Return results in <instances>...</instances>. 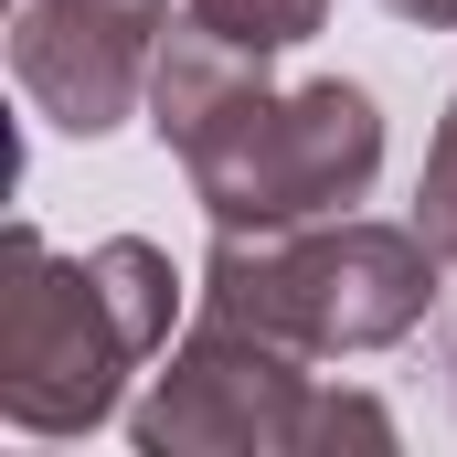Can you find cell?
I'll use <instances>...</instances> for the list:
<instances>
[{
    "label": "cell",
    "instance_id": "10",
    "mask_svg": "<svg viewBox=\"0 0 457 457\" xmlns=\"http://www.w3.org/2000/svg\"><path fill=\"white\" fill-rule=\"evenodd\" d=\"M447 394H457V330H447Z\"/></svg>",
    "mask_w": 457,
    "mask_h": 457
},
{
    "label": "cell",
    "instance_id": "8",
    "mask_svg": "<svg viewBox=\"0 0 457 457\" xmlns=\"http://www.w3.org/2000/svg\"><path fill=\"white\" fill-rule=\"evenodd\" d=\"M415 234L457 266V96L436 117V138H426V170H415Z\"/></svg>",
    "mask_w": 457,
    "mask_h": 457
},
{
    "label": "cell",
    "instance_id": "4",
    "mask_svg": "<svg viewBox=\"0 0 457 457\" xmlns=\"http://www.w3.org/2000/svg\"><path fill=\"white\" fill-rule=\"evenodd\" d=\"M309 404H320L309 351L203 309L149 372V394L128 404V436H138V457H298Z\"/></svg>",
    "mask_w": 457,
    "mask_h": 457
},
{
    "label": "cell",
    "instance_id": "6",
    "mask_svg": "<svg viewBox=\"0 0 457 457\" xmlns=\"http://www.w3.org/2000/svg\"><path fill=\"white\" fill-rule=\"evenodd\" d=\"M181 11H192L203 32L245 43V54H266V64H277V54H298V43L330 21V0H181Z\"/></svg>",
    "mask_w": 457,
    "mask_h": 457
},
{
    "label": "cell",
    "instance_id": "9",
    "mask_svg": "<svg viewBox=\"0 0 457 457\" xmlns=\"http://www.w3.org/2000/svg\"><path fill=\"white\" fill-rule=\"evenodd\" d=\"M394 21H415V32H457V0H383Z\"/></svg>",
    "mask_w": 457,
    "mask_h": 457
},
{
    "label": "cell",
    "instance_id": "1",
    "mask_svg": "<svg viewBox=\"0 0 457 457\" xmlns=\"http://www.w3.org/2000/svg\"><path fill=\"white\" fill-rule=\"evenodd\" d=\"M181 266L149 234H107L86 255H54L32 224L0 234V415L21 436H96L117 383L170 351Z\"/></svg>",
    "mask_w": 457,
    "mask_h": 457
},
{
    "label": "cell",
    "instance_id": "3",
    "mask_svg": "<svg viewBox=\"0 0 457 457\" xmlns=\"http://www.w3.org/2000/svg\"><path fill=\"white\" fill-rule=\"evenodd\" d=\"M170 160L192 170V203L213 213V234L330 224V213H351L372 192V170H383V107L351 75H309V86L245 75Z\"/></svg>",
    "mask_w": 457,
    "mask_h": 457
},
{
    "label": "cell",
    "instance_id": "7",
    "mask_svg": "<svg viewBox=\"0 0 457 457\" xmlns=\"http://www.w3.org/2000/svg\"><path fill=\"white\" fill-rule=\"evenodd\" d=\"M394 457V415L372 404V394H351V383H320V404H309V447L298 457Z\"/></svg>",
    "mask_w": 457,
    "mask_h": 457
},
{
    "label": "cell",
    "instance_id": "2",
    "mask_svg": "<svg viewBox=\"0 0 457 457\" xmlns=\"http://www.w3.org/2000/svg\"><path fill=\"white\" fill-rule=\"evenodd\" d=\"M436 277H447V255L415 224L330 213V224H287V234H213L192 298L234 330H266L309 361H341V351H394L404 330H426Z\"/></svg>",
    "mask_w": 457,
    "mask_h": 457
},
{
    "label": "cell",
    "instance_id": "5",
    "mask_svg": "<svg viewBox=\"0 0 457 457\" xmlns=\"http://www.w3.org/2000/svg\"><path fill=\"white\" fill-rule=\"evenodd\" d=\"M170 32V0H11V86L43 128L107 138L149 107V54Z\"/></svg>",
    "mask_w": 457,
    "mask_h": 457
}]
</instances>
